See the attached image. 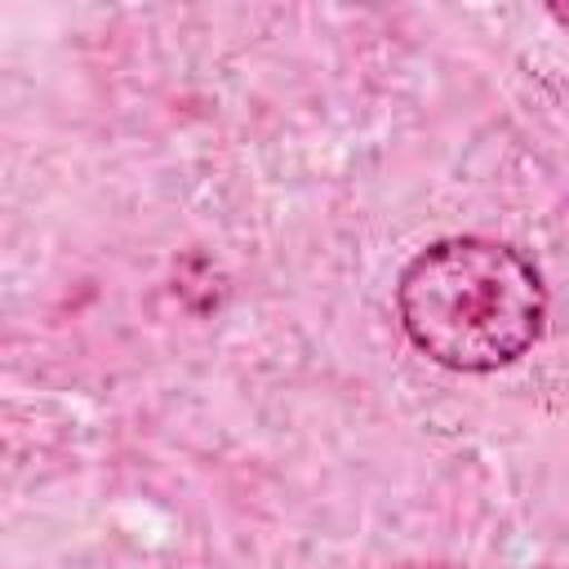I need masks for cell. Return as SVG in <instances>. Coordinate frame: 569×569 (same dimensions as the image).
I'll list each match as a JSON object with an SVG mask.
<instances>
[{"instance_id": "cell-1", "label": "cell", "mask_w": 569, "mask_h": 569, "mask_svg": "<svg viewBox=\"0 0 569 569\" xmlns=\"http://www.w3.org/2000/svg\"><path fill=\"white\" fill-rule=\"evenodd\" d=\"M405 338L440 369L493 373L516 365L547 329L538 267L489 236H445L418 249L396 280Z\"/></svg>"}, {"instance_id": "cell-2", "label": "cell", "mask_w": 569, "mask_h": 569, "mask_svg": "<svg viewBox=\"0 0 569 569\" xmlns=\"http://www.w3.org/2000/svg\"><path fill=\"white\" fill-rule=\"evenodd\" d=\"M547 18H551L556 27H565V31H569V4H547Z\"/></svg>"}]
</instances>
